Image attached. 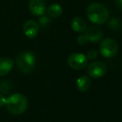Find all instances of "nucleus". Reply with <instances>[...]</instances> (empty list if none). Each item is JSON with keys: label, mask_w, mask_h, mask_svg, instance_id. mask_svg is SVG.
Wrapping results in <instances>:
<instances>
[{"label": "nucleus", "mask_w": 122, "mask_h": 122, "mask_svg": "<svg viewBox=\"0 0 122 122\" xmlns=\"http://www.w3.org/2000/svg\"><path fill=\"white\" fill-rule=\"evenodd\" d=\"M87 57L81 53H73L68 57L67 63L71 69L75 70H80L85 68L88 65Z\"/></svg>", "instance_id": "nucleus-5"}, {"label": "nucleus", "mask_w": 122, "mask_h": 122, "mask_svg": "<svg viewBox=\"0 0 122 122\" xmlns=\"http://www.w3.org/2000/svg\"><path fill=\"white\" fill-rule=\"evenodd\" d=\"M50 21H51L50 19H49L47 16L42 15L39 19V25H40L41 27H46V26H47L48 24L50 23Z\"/></svg>", "instance_id": "nucleus-15"}, {"label": "nucleus", "mask_w": 122, "mask_h": 122, "mask_svg": "<svg viewBox=\"0 0 122 122\" xmlns=\"http://www.w3.org/2000/svg\"><path fill=\"white\" fill-rule=\"evenodd\" d=\"M100 52L105 58H113L117 54L119 44L115 39L112 38L102 39L100 44Z\"/></svg>", "instance_id": "nucleus-4"}, {"label": "nucleus", "mask_w": 122, "mask_h": 122, "mask_svg": "<svg viewBox=\"0 0 122 122\" xmlns=\"http://www.w3.org/2000/svg\"><path fill=\"white\" fill-rule=\"evenodd\" d=\"M86 14L90 21L99 25L106 23L110 17L107 8L99 3H93L90 4L87 9Z\"/></svg>", "instance_id": "nucleus-2"}, {"label": "nucleus", "mask_w": 122, "mask_h": 122, "mask_svg": "<svg viewBox=\"0 0 122 122\" xmlns=\"http://www.w3.org/2000/svg\"><path fill=\"white\" fill-rule=\"evenodd\" d=\"M85 34L87 36L89 41L91 43H97L101 41L104 37V32L100 27L92 25L88 27L85 31Z\"/></svg>", "instance_id": "nucleus-7"}, {"label": "nucleus", "mask_w": 122, "mask_h": 122, "mask_svg": "<svg viewBox=\"0 0 122 122\" xmlns=\"http://www.w3.org/2000/svg\"><path fill=\"white\" fill-rule=\"evenodd\" d=\"M23 30L26 37L29 39H34L39 32V24L32 19L28 20L24 23Z\"/></svg>", "instance_id": "nucleus-9"}, {"label": "nucleus", "mask_w": 122, "mask_h": 122, "mask_svg": "<svg viewBox=\"0 0 122 122\" xmlns=\"http://www.w3.org/2000/svg\"><path fill=\"white\" fill-rule=\"evenodd\" d=\"M29 9L34 16H42L46 12V4L44 0H29Z\"/></svg>", "instance_id": "nucleus-8"}, {"label": "nucleus", "mask_w": 122, "mask_h": 122, "mask_svg": "<svg viewBox=\"0 0 122 122\" xmlns=\"http://www.w3.org/2000/svg\"><path fill=\"white\" fill-rule=\"evenodd\" d=\"M14 61L11 58H0V76H4L12 70Z\"/></svg>", "instance_id": "nucleus-10"}, {"label": "nucleus", "mask_w": 122, "mask_h": 122, "mask_svg": "<svg viewBox=\"0 0 122 122\" xmlns=\"http://www.w3.org/2000/svg\"><path fill=\"white\" fill-rule=\"evenodd\" d=\"M47 14L51 18H58L63 14V8L58 4H53L46 9Z\"/></svg>", "instance_id": "nucleus-13"}, {"label": "nucleus", "mask_w": 122, "mask_h": 122, "mask_svg": "<svg viewBox=\"0 0 122 122\" xmlns=\"http://www.w3.org/2000/svg\"><path fill=\"white\" fill-rule=\"evenodd\" d=\"M91 81L90 79L86 75H83L78 78L76 81V87L80 92H87L90 89Z\"/></svg>", "instance_id": "nucleus-12"}, {"label": "nucleus", "mask_w": 122, "mask_h": 122, "mask_svg": "<svg viewBox=\"0 0 122 122\" xmlns=\"http://www.w3.org/2000/svg\"><path fill=\"white\" fill-rule=\"evenodd\" d=\"M16 65L19 70L24 74H29L34 70L36 57L32 52H23L16 59Z\"/></svg>", "instance_id": "nucleus-3"}, {"label": "nucleus", "mask_w": 122, "mask_h": 122, "mask_svg": "<svg viewBox=\"0 0 122 122\" xmlns=\"http://www.w3.org/2000/svg\"><path fill=\"white\" fill-rule=\"evenodd\" d=\"M89 42V39L85 34H80L77 38V43L80 45H85Z\"/></svg>", "instance_id": "nucleus-16"}, {"label": "nucleus", "mask_w": 122, "mask_h": 122, "mask_svg": "<svg viewBox=\"0 0 122 122\" xmlns=\"http://www.w3.org/2000/svg\"><path fill=\"white\" fill-rule=\"evenodd\" d=\"M115 5L120 9H122V0H114Z\"/></svg>", "instance_id": "nucleus-19"}, {"label": "nucleus", "mask_w": 122, "mask_h": 122, "mask_svg": "<svg viewBox=\"0 0 122 122\" xmlns=\"http://www.w3.org/2000/svg\"><path fill=\"white\" fill-rule=\"evenodd\" d=\"M28 99L21 93H14L6 99L8 111L14 115H22L28 108Z\"/></svg>", "instance_id": "nucleus-1"}, {"label": "nucleus", "mask_w": 122, "mask_h": 122, "mask_svg": "<svg viewBox=\"0 0 122 122\" xmlns=\"http://www.w3.org/2000/svg\"><path fill=\"white\" fill-rule=\"evenodd\" d=\"M97 56H98V52H97L96 49H90V50H89L88 53H87L86 57L88 59L93 60V59H95Z\"/></svg>", "instance_id": "nucleus-17"}, {"label": "nucleus", "mask_w": 122, "mask_h": 122, "mask_svg": "<svg viewBox=\"0 0 122 122\" xmlns=\"http://www.w3.org/2000/svg\"><path fill=\"white\" fill-rule=\"evenodd\" d=\"M107 26L110 29H112V30H118L121 27V22L117 18H113V19H110V20L108 19V21H107Z\"/></svg>", "instance_id": "nucleus-14"}, {"label": "nucleus", "mask_w": 122, "mask_h": 122, "mask_svg": "<svg viewBox=\"0 0 122 122\" xmlns=\"http://www.w3.org/2000/svg\"><path fill=\"white\" fill-rule=\"evenodd\" d=\"M107 65L101 61H94L87 67V74L93 79H99L105 76L107 73Z\"/></svg>", "instance_id": "nucleus-6"}, {"label": "nucleus", "mask_w": 122, "mask_h": 122, "mask_svg": "<svg viewBox=\"0 0 122 122\" xmlns=\"http://www.w3.org/2000/svg\"><path fill=\"white\" fill-rule=\"evenodd\" d=\"M6 105V98L3 95L0 94V108Z\"/></svg>", "instance_id": "nucleus-18"}, {"label": "nucleus", "mask_w": 122, "mask_h": 122, "mask_svg": "<svg viewBox=\"0 0 122 122\" xmlns=\"http://www.w3.org/2000/svg\"><path fill=\"white\" fill-rule=\"evenodd\" d=\"M71 27L77 33H83L87 29V24L81 17H75L71 21Z\"/></svg>", "instance_id": "nucleus-11"}]
</instances>
